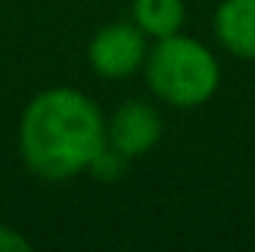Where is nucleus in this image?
Instances as JSON below:
<instances>
[{
    "label": "nucleus",
    "instance_id": "4",
    "mask_svg": "<svg viewBox=\"0 0 255 252\" xmlns=\"http://www.w3.org/2000/svg\"><path fill=\"white\" fill-rule=\"evenodd\" d=\"M160 116L145 101H128L122 104L110 125H107V145L116 148L122 157H139L160 139Z\"/></svg>",
    "mask_w": 255,
    "mask_h": 252
},
{
    "label": "nucleus",
    "instance_id": "1",
    "mask_svg": "<svg viewBox=\"0 0 255 252\" xmlns=\"http://www.w3.org/2000/svg\"><path fill=\"white\" fill-rule=\"evenodd\" d=\"M21 157L45 181H68L92 166L107 145V125L92 98L77 89L39 92L18 127Z\"/></svg>",
    "mask_w": 255,
    "mask_h": 252
},
{
    "label": "nucleus",
    "instance_id": "5",
    "mask_svg": "<svg viewBox=\"0 0 255 252\" xmlns=\"http://www.w3.org/2000/svg\"><path fill=\"white\" fill-rule=\"evenodd\" d=\"M214 27L226 51L244 60H255V0H223Z\"/></svg>",
    "mask_w": 255,
    "mask_h": 252
},
{
    "label": "nucleus",
    "instance_id": "7",
    "mask_svg": "<svg viewBox=\"0 0 255 252\" xmlns=\"http://www.w3.org/2000/svg\"><path fill=\"white\" fill-rule=\"evenodd\" d=\"M128 157H122L116 148H110V145H104L101 148V154L92 160V166L86 169V172H92L98 181H116L119 175H122V169H125Z\"/></svg>",
    "mask_w": 255,
    "mask_h": 252
},
{
    "label": "nucleus",
    "instance_id": "3",
    "mask_svg": "<svg viewBox=\"0 0 255 252\" xmlns=\"http://www.w3.org/2000/svg\"><path fill=\"white\" fill-rule=\"evenodd\" d=\"M145 63V33L136 24H107L89 45V65L101 77H128Z\"/></svg>",
    "mask_w": 255,
    "mask_h": 252
},
{
    "label": "nucleus",
    "instance_id": "8",
    "mask_svg": "<svg viewBox=\"0 0 255 252\" xmlns=\"http://www.w3.org/2000/svg\"><path fill=\"white\" fill-rule=\"evenodd\" d=\"M30 250V241L12 229V226H0V252H27Z\"/></svg>",
    "mask_w": 255,
    "mask_h": 252
},
{
    "label": "nucleus",
    "instance_id": "2",
    "mask_svg": "<svg viewBox=\"0 0 255 252\" xmlns=\"http://www.w3.org/2000/svg\"><path fill=\"white\" fill-rule=\"evenodd\" d=\"M145 77L151 92L166 104L199 107L217 92L220 65L202 42L172 33L157 39V45L145 57Z\"/></svg>",
    "mask_w": 255,
    "mask_h": 252
},
{
    "label": "nucleus",
    "instance_id": "6",
    "mask_svg": "<svg viewBox=\"0 0 255 252\" xmlns=\"http://www.w3.org/2000/svg\"><path fill=\"white\" fill-rule=\"evenodd\" d=\"M133 21L145 36H172L184 24V0H133Z\"/></svg>",
    "mask_w": 255,
    "mask_h": 252
}]
</instances>
